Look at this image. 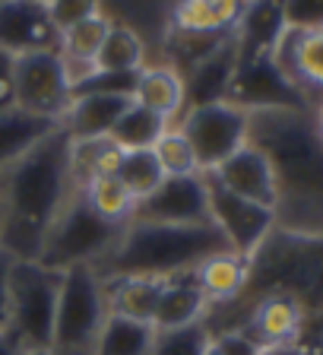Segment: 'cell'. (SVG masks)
Listing matches in <instances>:
<instances>
[{
  "label": "cell",
  "mask_w": 323,
  "mask_h": 355,
  "mask_svg": "<svg viewBox=\"0 0 323 355\" xmlns=\"http://www.w3.org/2000/svg\"><path fill=\"white\" fill-rule=\"evenodd\" d=\"M73 191L70 137L58 127L26 155H19L10 168L0 171V197H3L0 244L16 260H38L44 232Z\"/></svg>",
  "instance_id": "obj_1"
},
{
  "label": "cell",
  "mask_w": 323,
  "mask_h": 355,
  "mask_svg": "<svg viewBox=\"0 0 323 355\" xmlns=\"http://www.w3.org/2000/svg\"><path fill=\"white\" fill-rule=\"evenodd\" d=\"M222 251L232 248L213 222L171 225V222L130 219L111 254L96 263V273L102 279H118V276L168 279L177 273H193L206 257Z\"/></svg>",
  "instance_id": "obj_2"
},
{
  "label": "cell",
  "mask_w": 323,
  "mask_h": 355,
  "mask_svg": "<svg viewBox=\"0 0 323 355\" xmlns=\"http://www.w3.org/2000/svg\"><path fill=\"white\" fill-rule=\"evenodd\" d=\"M124 225L92 213L86 207L82 193L73 191L60 207V213L54 216V222L48 225V232H44L38 263L48 266V270H58V273H64L70 266H96L118 244Z\"/></svg>",
  "instance_id": "obj_3"
},
{
  "label": "cell",
  "mask_w": 323,
  "mask_h": 355,
  "mask_svg": "<svg viewBox=\"0 0 323 355\" xmlns=\"http://www.w3.org/2000/svg\"><path fill=\"white\" fill-rule=\"evenodd\" d=\"M60 273L38 260H16L10 273V314L7 336L22 355L51 349L54 311H58Z\"/></svg>",
  "instance_id": "obj_4"
},
{
  "label": "cell",
  "mask_w": 323,
  "mask_h": 355,
  "mask_svg": "<svg viewBox=\"0 0 323 355\" xmlns=\"http://www.w3.org/2000/svg\"><path fill=\"white\" fill-rule=\"evenodd\" d=\"M105 279L96 266H70L60 273L58 311H54L51 349L64 355H92L105 320H108Z\"/></svg>",
  "instance_id": "obj_5"
},
{
  "label": "cell",
  "mask_w": 323,
  "mask_h": 355,
  "mask_svg": "<svg viewBox=\"0 0 323 355\" xmlns=\"http://www.w3.org/2000/svg\"><path fill=\"white\" fill-rule=\"evenodd\" d=\"M177 130L187 137L200 171H213L250 140V114L232 102H206L184 108Z\"/></svg>",
  "instance_id": "obj_6"
},
{
  "label": "cell",
  "mask_w": 323,
  "mask_h": 355,
  "mask_svg": "<svg viewBox=\"0 0 323 355\" xmlns=\"http://www.w3.org/2000/svg\"><path fill=\"white\" fill-rule=\"evenodd\" d=\"M13 105L48 121L64 118L70 105V80L58 48L13 54Z\"/></svg>",
  "instance_id": "obj_7"
},
{
  "label": "cell",
  "mask_w": 323,
  "mask_h": 355,
  "mask_svg": "<svg viewBox=\"0 0 323 355\" xmlns=\"http://www.w3.org/2000/svg\"><path fill=\"white\" fill-rule=\"evenodd\" d=\"M225 102L241 111H304V92L288 80L272 54H238Z\"/></svg>",
  "instance_id": "obj_8"
},
{
  "label": "cell",
  "mask_w": 323,
  "mask_h": 355,
  "mask_svg": "<svg viewBox=\"0 0 323 355\" xmlns=\"http://www.w3.org/2000/svg\"><path fill=\"white\" fill-rule=\"evenodd\" d=\"M206 197H209V219H213V225L222 232L228 248L247 260L260 251V244L279 225L276 213L270 207H260V203H250L244 197H235L232 191L216 184L209 175H206Z\"/></svg>",
  "instance_id": "obj_9"
},
{
  "label": "cell",
  "mask_w": 323,
  "mask_h": 355,
  "mask_svg": "<svg viewBox=\"0 0 323 355\" xmlns=\"http://www.w3.org/2000/svg\"><path fill=\"white\" fill-rule=\"evenodd\" d=\"M130 219L171 222V225H197L209 219V197H206V175L165 178L146 200L133 207Z\"/></svg>",
  "instance_id": "obj_10"
},
{
  "label": "cell",
  "mask_w": 323,
  "mask_h": 355,
  "mask_svg": "<svg viewBox=\"0 0 323 355\" xmlns=\"http://www.w3.org/2000/svg\"><path fill=\"white\" fill-rule=\"evenodd\" d=\"M219 187L232 191L235 197H244L250 203L270 207L276 213L279 207V181H276V168H272L270 155L254 143H244L235 155H228L219 168L206 171Z\"/></svg>",
  "instance_id": "obj_11"
},
{
  "label": "cell",
  "mask_w": 323,
  "mask_h": 355,
  "mask_svg": "<svg viewBox=\"0 0 323 355\" xmlns=\"http://www.w3.org/2000/svg\"><path fill=\"white\" fill-rule=\"evenodd\" d=\"M60 35L54 29L48 7L38 0H0V48L10 54L58 48Z\"/></svg>",
  "instance_id": "obj_12"
},
{
  "label": "cell",
  "mask_w": 323,
  "mask_h": 355,
  "mask_svg": "<svg viewBox=\"0 0 323 355\" xmlns=\"http://www.w3.org/2000/svg\"><path fill=\"white\" fill-rule=\"evenodd\" d=\"M235 330L254 336L263 349L292 346L304 330V308L288 295H263L250 304L247 327H235Z\"/></svg>",
  "instance_id": "obj_13"
},
{
  "label": "cell",
  "mask_w": 323,
  "mask_h": 355,
  "mask_svg": "<svg viewBox=\"0 0 323 355\" xmlns=\"http://www.w3.org/2000/svg\"><path fill=\"white\" fill-rule=\"evenodd\" d=\"M130 102V96H105V92L73 96L58 124L70 140H98V137H108Z\"/></svg>",
  "instance_id": "obj_14"
},
{
  "label": "cell",
  "mask_w": 323,
  "mask_h": 355,
  "mask_svg": "<svg viewBox=\"0 0 323 355\" xmlns=\"http://www.w3.org/2000/svg\"><path fill=\"white\" fill-rule=\"evenodd\" d=\"M206 311H209V304H206L193 273H177L162 282L159 302H155L152 311V327L159 333L184 330V327L203 324Z\"/></svg>",
  "instance_id": "obj_15"
},
{
  "label": "cell",
  "mask_w": 323,
  "mask_h": 355,
  "mask_svg": "<svg viewBox=\"0 0 323 355\" xmlns=\"http://www.w3.org/2000/svg\"><path fill=\"white\" fill-rule=\"evenodd\" d=\"M286 29L282 0H244V10L235 22L238 54H272Z\"/></svg>",
  "instance_id": "obj_16"
},
{
  "label": "cell",
  "mask_w": 323,
  "mask_h": 355,
  "mask_svg": "<svg viewBox=\"0 0 323 355\" xmlns=\"http://www.w3.org/2000/svg\"><path fill=\"white\" fill-rule=\"evenodd\" d=\"M272 58L302 92L323 89V29H311V32L286 29Z\"/></svg>",
  "instance_id": "obj_17"
},
{
  "label": "cell",
  "mask_w": 323,
  "mask_h": 355,
  "mask_svg": "<svg viewBox=\"0 0 323 355\" xmlns=\"http://www.w3.org/2000/svg\"><path fill=\"white\" fill-rule=\"evenodd\" d=\"M235 64H238V44H235V32H232V38H225L209 58H203L197 67H191L181 76L187 108L206 102H222L228 92V83H232V73H235Z\"/></svg>",
  "instance_id": "obj_18"
},
{
  "label": "cell",
  "mask_w": 323,
  "mask_h": 355,
  "mask_svg": "<svg viewBox=\"0 0 323 355\" xmlns=\"http://www.w3.org/2000/svg\"><path fill=\"white\" fill-rule=\"evenodd\" d=\"M200 292H203L206 304H232L244 295L250 279V260L235 251H222L206 257L203 263L193 270Z\"/></svg>",
  "instance_id": "obj_19"
},
{
  "label": "cell",
  "mask_w": 323,
  "mask_h": 355,
  "mask_svg": "<svg viewBox=\"0 0 323 355\" xmlns=\"http://www.w3.org/2000/svg\"><path fill=\"white\" fill-rule=\"evenodd\" d=\"M244 10V0H175L168 29L232 35Z\"/></svg>",
  "instance_id": "obj_20"
},
{
  "label": "cell",
  "mask_w": 323,
  "mask_h": 355,
  "mask_svg": "<svg viewBox=\"0 0 323 355\" xmlns=\"http://www.w3.org/2000/svg\"><path fill=\"white\" fill-rule=\"evenodd\" d=\"M133 102H140L143 108L155 111L165 121L181 118L184 108H187L181 73L168 64L143 67L140 76H137V89H133Z\"/></svg>",
  "instance_id": "obj_21"
},
{
  "label": "cell",
  "mask_w": 323,
  "mask_h": 355,
  "mask_svg": "<svg viewBox=\"0 0 323 355\" xmlns=\"http://www.w3.org/2000/svg\"><path fill=\"white\" fill-rule=\"evenodd\" d=\"M58 121L38 118V114H29V111L13 108L0 111V171L10 168V165L26 155L35 143H42L48 133L58 130Z\"/></svg>",
  "instance_id": "obj_22"
},
{
  "label": "cell",
  "mask_w": 323,
  "mask_h": 355,
  "mask_svg": "<svg viewBox=\"0 0 323 355\" xmlns=\"http://www.w3.org/2000/svg\"><path fill=\"white\" fill-rule=\"evenodd\" d=\"M155 336H159V330L149 320L108 314L92 355H152Z\"/></svg>",
  "instance_id": "obj_23"
},
{
  "label": "cell",
  "mask_w": 323,
  "mask_h": 355,
  "mask_svg": "<svg viewBox=\"0 0 323 355\" xmlns=\"http://www.w3.org/2000/svg\"><path fill=\"white\" fill-rule=\"evenodd\" d=\"M162 282L152 276H118V279H105V295H108L111 314H124V318L149 320L152 324V311L159 302Z\"/></svg>",
  "instance_id": "obj_24"
},
{
  "label": "cell",
  "mask_w": 323,
  "mask_h": 355,
  "mask_svg": "<svg viewBox=\"0 0 323 355\" xmlns=\"http://www.w3.org/2000/svg\"><path fill=\"white\" fill-rule=\"evenodd\" d=\"M98 70H114V73H137L146 67V42L133 26L111 19V29L105 35L102 48L96 54Z\"/></svg>",
  "instance_id": "obj_25"
},
{
  "label": "cell",
  "mask_w": 323,
  "mask_h": 355,
  "mask_svg": "<svg viewBox=\"0 0 323 355\" xmlns=\"http://www.w3.org/2000/svg\"><path fill=\"white\" fill-rule=\"evenodd\" d=\"M168 127H171V121L159 118L155 111L143 108L140 102H130L127 111L118 118V124L111 127L108 140L118 149H124V153L127 149H152Z\"/></svg>",
  "instance_id": "obj_26"
},
{
  "label": "cell",
  "mask_w": 323,
  "mask_h": 355,
  "mask_svg": "<svg viewBox=\"0 0 323 355\" xmlns=\"http://www.w3.org/2000/svg\"><path fill=\"white\" fill-rule=\"evenodd\" d=\"M114 178L124 184V191L133 197V203H140L165 181V171H162L152 149H127V153L121 149L118 165H114Z\"/></svg>",
  "instance_id": "obj_27"
},
{
  "label": "cell",
  "mask_w": 323,
  "mask_h": 355,
  "mask_svg": "<svg viewBox=\"0 0 323 355\" xmlns=\"http://www.w3.org/2000/svg\"><path fill=\"white\" fill-rule=\"evenodd\" d=\"M76 191L82 193L86 207L92 209V213H98L102 219L118 222V225L130 222L133 207H137V203H133V197L124 191V184H121L114 175H96V178H89L86 184H80Z\"/></svg>",
  "instance_id": "obj_28"
},
{
  "label": "cell",
  "mask_w": 323,
  "mask_h": 355,
  "mask_svg": "<svg viewBox=\"0 0 323 355\" xmlns=\"http://www.w3.org/2000/svg\"><path fill=\"white\" fill-rule=\"evenodd\" d=\"M111 29V16L108 13H96L89 19L70 26L67 32H60L58 51L64 60H76V64H96V54L102 48L105 35Z\"/></svg>",
  "instance_id": "obj_29"
},
{
  "label": "cell",
  "mask_w": 323,
  "mask_h": 355,
  "mask_svg": "<svg viewBox=\"0 0 323 355\" xmlns=\"http://www.w3.org/2000/svg\"><path fill=\"white\" fill-rule=\"evenodd\" d=\"M121 149L108 140H70V171H73V184H86L89 178L96 175H114Z\"/></svg>",
  "instance_id": "obj_30"
},
{
  "label": "cell",
  "mask_w": 323,
  "mask_h": 355,
  "mask_svg": "<svg viewBox=\"0 0 323 355\" xmlns=\"http://www.w3.org/2000/svg\"><path fill=\"white\" fill-rule=\"evenodd\" d=\"M155 159H159L162 171H165V178H184V175H200V165H197V155H193L191 143H187V137H184L181 130L175 127H168V130L159 137V143L152 146Z\"/></svg>",
  "instance_id": "obj_31"
},
{
  "label": "cell",
  "mask_w": 323,
  "mask_h": 355,
  "mask_svg": "<svg viewBox=\"0 0 323 355\" xmlns=\"http://www.w3.org/2000/svg\"><path fill=\"white\" fill-rule=\"evenodd\" d=\"M206 343H209L206 324H193V327H184V330L159 333L152 355H203Z\"/></svg>",
  "instance_id": "obj_32"
},
{
  "label": "cell",
  "mask_w": 323,
  "mask_h": 355,
  "mask_svg": "<svg viewBox=\"0 0 323 355\" xmlns=\"http://www.w3.org/2000/svg\"><path fill=\"white\" fill-rule=\"evenodd\" d=\"M96 13H105L102 0H51V3H48V16H51L58 35Z\"/></svg>",
  "instance_id": "obj_33"
},
{
  "label": "cell",
  "mask_w": 323,
  "mask_h": 355,
  "mask_svg": "<svg viewBox=\"0 0 323 355\" xmlns=\"http://www.w3.org/2000/svg\"><path fill=\"white\" fill-rule=\"evenodd\" d=\"M286 26L295 32L323 29V0H282Z\"/></svg>",
  "instance_id": "obj_34"
},
{
  "label": "cell",
  "mask_w": 323,
  "mask_h": 355,
  "mask_svg": "<svg viewBox=\"0 0 323 355\" xmlns=\"http://www.w3.org/2000/svg\"><path fill=\"white\" fill-rule=\"evenodd\" d=\"M222 355H263V346H260L254 336H247L244 330H222V333H209Z\"/></svg>",
  "instance_id": "obj_35"
},
{
  "label": "cell",
  "mask_w": 323,
  "mask_h": 355,
  "mask_svg": "<svg viewBox=\"0 0 323 355\" xmlns=\"http://www.w3.org/2000/svg\"><path fill=\"white\" fill-rule=\"evenodd\" d=\"M16 257L0 244V330H7V314H10V273H13Z\"/></svg>",
  "instance_id": "obj_36"
},
{
  "label": "cell",
  "mask_w": 323,
  "mask_h": 355,
  "mask_svg": "<svg viewBox=\"0 0 323 355\" xmlns=\"http://www.w3.org/2000/svg\"><path fill=\"white\" fill-rule=\"evenodd\" d=\"M13 108V54L0 48V111Z\"/></svg>",
  "instance_id": "obj_37"
},
{
  "label": "cell",
  "mask_w": 323,
  "mask_h": 355,
  "mask_svg": "<svg viewBox=\"0 0 323 355\" xmlns=\"http://www.w3.org/2000/svg\"><path fill=\"white\" fill-rule=\"evenodd\" d=\"M0 355H22L19 349L13 346V343H10V336L3 330H0Z\"/></svg>",
  "instance_id": "obj_38"
},
{
  "label": "cell",
  "mask_w": 323,
  "mask_h": 355,
  "mask_svg": "<svg viewBox=\"0 0 323 355\" xmlns=\"http://www.w3.org/2000/svg\"><path fill=\"white\" fill-rule=\"evenodd\" d=\"M314 127H317V137L323 140V102H320V108H317V121H314Z\"/></svg>",
  "instance_id": "obj_39"
},
{
  "label": "cell",
  "mask_w": 323,
  "mask_h": 355,
  "mask_svg": "<svg viewBox=\"0 0 323 355\" xmlns=\"http://www.w3.org/2000/svg\"><path fill=\"white\" fill-rule=\"evenodd\" d=\"M203 355H222L219 349H216V343H213V336H209V343H206V349H203Z\"/></svg>",
  "instance_id": "obj_40"
},
{
  "label": "cell",
  "mask_w": 323,
  "mask_h": 355,
  "mask_svg": "<svg viewBox=\"0 0 323 355\" xmlns=\"http://www.w3.org/2000/svg\"><path fill=\"white\" fill-rule=\"evenodd\" d=\"M26 355H64V352H54V349H35V352H26Z\"/></svg>",
  "instance_id": "obj_41"
},
{
  "label": "cell",
  "mask_w": 323,
  "mask_h": 355,
  "mask_svg": "<svg viewBox=\"0 0 323 355\" xmlns=\"http://www.w3.org/2000/svg\"><path fill=\"white\" fill-rule=\"evenodd\" d=\"M0 229H3V197H0Z\"/></svg>",
  "instance_id": "obj_42"
},
{
  "label": "cell",
  "mask_w": 323,
  "mask_h": 355,
  "mask_svg": "<svg viewBox=\"0 0 323 355\" xmlns=\"http://www.w3.org/2000/svg\"><path fill=\"white\" fill-rule=\"evenodd\" d=\"M38 3H44V7H48V3H51V0H38Z\"/></svg>",
  "instance_id": "obj_43"
}]
</instances>
